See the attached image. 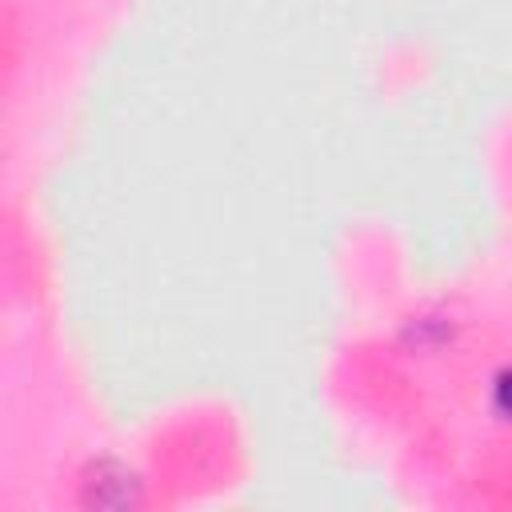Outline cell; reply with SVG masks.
<instances>
[{
	"mask_svg": "<svg viewBox=\"0 0 512 512\" xmlns=\"http://www.w3.org/2000/svg\"><path fill=\"white\" fill-rule=\"evenodd\" d=\"M80 504H88V508H132V504H140V476L124 460L100 456L84 468Z\"/></svg>",
	"mask_w": 512,
	"mask_h": 512,
	"instance_id": "obj_1",
	"label": "cell"
},
{
	"mask_svg": "<svg viewBox=\"0 0 512 512\" xmlns=\"http://www.w3.org/2000/svg\"><path fill=\"white\" fill-rule=\"evenodd\" d=\"M492 412L500 420H512V364H504L492 376Z\"/></svg>",
	"mask_w": 512,
	"mask_h": 512,
	"instance_id": "obj_2",
	"label": "cell"
}]
</instances>
